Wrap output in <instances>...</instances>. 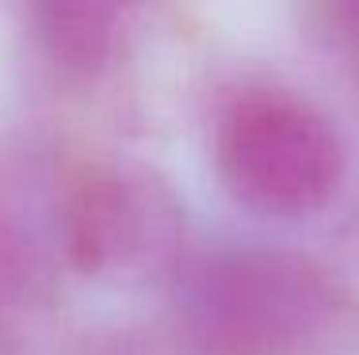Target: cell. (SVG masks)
I'll use <instances>...</instances> for the list:
<instances>
[{
    "instance_id": "cell-6",
    "label": "cell",
    "mask_w": 359,
    "mask_h": 355,
    "mask_svg": "<svg viewBox=\"0 0 359 355\" xmlns=\"http://www.w3.org/2000/svg\"><path fill=\"white\" fill-rule=\"evenodd\" d=\"M344 20H348V35L359 50V0H344Z\"/></svg>"
},
{
    "instance_id": "cell-4",
    "label": "cell",
    "mask_w": 359,
    "mask_h": 355,
    "mask_svg": "<svg viewBox=\"0 0 359 355\" xmlns=\"http://www.w3.org/2000/svg\"><path fill=\"white\" fill-rule=\"evenodd\" d=\"M134 0H31L35 27L62 69L96 73L115 57Z\"/></svg>"
},
{
    "instance_id": "cell-2",
    "label": "cell",
    "mask_w": 359,
    "mask_h": 355,
    "mask_svg": "<svg viewBox=\"0 0 359 355\" xmlns=\"http://www.w3.org/2000/svg\"><path fill=\"white\" fill-rule=\"evenodd\" d=\"M215 160L229 195L264 218L313 214L344 176V149L329 118L276 88L241 92L222 111Z\"/></svg>"
},
{
    "instance_id": "cell-1",
    "label": "cell",
    "mask_w": 359,
    "mask_h": 355,
    "mask_svg": "<svg viewBox=\"0 0 359 355\" xmlns=\"http://www.w3.org/2000/svg\"><path fill=\"white\" fill-rule=\"evenodd\" d=\"M184 321L207 355H310L340 298L325 272L283 249H233L184 279Z\"/></svg>"
},
{
    "instance_id": "cell-3",
    "label": "cell",
    "mask_w": 359,
    "mask_h": 355,
    "mask_svg": "<svg viewBox=\"0 0 359 355\" xmlns=\"http://www.w3.org/2000/svg\"><path fill=\"white\" fill-rule=\"evenodd\" d=\"M54 237L76 272L145 283L184 256V202L153 168L92 165L54 202Z\"/></svg>"
},
{
    "instance_id": "cell-5",
    "label": "cell",
    "mask_w": 359,
    "mask_h": 355,
    "mask_svg": "<svg viewBox=\"0 0 359 355\" xmlns=\"http://www.w3.org/2000/svg\"><path fill=\"white\" fill-rule=\"evenodd\" d=\"M39 294H46V267L35 237L8 199H0V328L15 325V317L27 314Z\"/></svg>"
}]
</instances>
